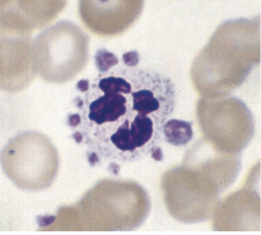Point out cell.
<instances>
[{
  "label": "cell",
  "instance_id": "7c38bea8",
  "mask_svg": "<svg viewBox=\"0 0 261 235\" xmlns=\"http://www.w3.org/2000/svg\"><path fill=\"white\" fill-rule=\"evenodd\" d=\"M123 58L124 62L126 65L132 67L137 65L139 60V55L135 51L125 53L123 55Z\"/></svg>",
  "mask_w": 261,
  "mask_h": 235
},
{
  "label": "cell",
  "instance_id": "4fadbf2b",
  "mask_svg": "<svg viewBox=\"0 0 261 235\" xmlns=\"http://www.w3.org/2000/svg\"><path fill=\"white\" fill-rule=\"evenodd\" d=\"M153 158L157 161H160L162 158V154L161 149L159 148L154 149L152 151Z\"/></svg>",
  "mask_w": 261,
  "mask_h": 235
},
{
  "label": "cell",
  "instance_id": "3957f363",
  "mask_svg": "<svg viewBox=\"0 0 261 235\" xmlns=\"http://www.w3.org/2000/svg\"><path fill=\"white\" fill-rule=\"evenodd\" d=\"M208 49L210 85L220 89H230L239 86L248 73L249 66L245 59L228 48L218 47Z\"/></svg>",
  "mask_w": 261,
  "mask_h": 235
},
{
  "label": "cell",
  "instance_id": "9a60e30c",
  "mask_svg": "<svg viewBox=\"0 0 261 235\" xmlns=\"http://www.w3.org/2000/svg\"><path fill=\"white\" fill-rule=\"evenodd\" d=\"M98 159L96 154L93 153L90 156L89 160L90 163L92 165H94L98 161Z\"/></svg>",
  "mask_w": 261,
  "mask_h": 235
},
{
  "label": "cell",
  "instance_id": "277c9868",
  "mask_svg": "<svg viewBox=\"0 0 261 235\" xmlns=\"http://www.w3.org/2000/svg\"><path fill=\"white\" fill-rule=\"evenodd\" d=\"M79 9L82 21L90 31L101 36L114 34L120 13L113 1L81 0Z\"/></svg>",
  "mask_w": 261,
  "mask_h": 235
},
{
  "label": "cell",
  "instance_id": "2e32d148",
  "mask_svg": "<svg viewBox=\"0 0 261 235\" xmlns=\"http://www.w3.org/2000/svg\"><path fill=\"white\" fill-rule=\"evenodd\" d=\"M73 136L75 140L78 142H80L82 140V135L79 133H76L74 134Z\"/></svg>",
  "mask_w": 261,
  "mask_h": 235
},
{
  "label": "cell",
  "instance_id": "8992f818",
  "mask_svg": "<svg viewBox=\"0 0 261 235\" xmlns=\"http://www.w3.org/2000/svg\"><path fill=\"white\" fill-rule=\"evenodd\" d=\"M164 131L167 141L176 146L187 143L191 140L193 134L190 123L176 119L167 122L164 126Z\"/></svg>",
  "mask_w": 261,
  "mask_h": 235
},
{
  "label": "cell",
  "instance_id": "6da1fadb",
  "mask_svg": "<svg viewBox=\"0 0 261 235\" xmlns=\"http://www.w3.org/2000/svg\"><path fill=\"white\" fill-rule=\"evenodd\" d=\"M0 157L5 173L22 189L46 188L56 173L55 149L49 139L39 132H25L17 136L5 146Z\"/></svg>",
  "mask_w": 261,
  "mask_h": 235
},
{
  "label": "cell",
  "instance_id": "8fae6325",
  "mask_svg": "<svg viewBox=\"0 0 261 235\" xmlns=\"http://www.w3.org/2000/svg\"><path fill=\"white\" fill-rule=\"evenodd\" d=\"M95 58L100 70L102 71H107L117 64L118 61L115 55L104 49L98 51Z\"/></svg>",
  "mask_w": 261,
  "mask_h": 235
},
{
  "label": "cell",
  "instance_id": "ba28073f",
  "mask_svg": "<svg viewBox=\"0 0 261 235\" xmlns=\"http://www.w3.org/2000/svg\"><path fill=\"white\" fill-rule=\"evenodd\" d=\"M133 109L140 114L145 115L157 110L159 103L153 93L147 90L133 92Z\"/></svg>",
  "mask_w": 261,
  "mask_h": 235
},
{
  "label": "cell",
  "instance_id": "9c48e42d",
  "mask_svg": "<svg viewBox=\"0 0 261 235\" xmlns=\"http://www.w3.org/2000/svg\"><path fill=\"white\" fill-rule=\"evenodd\" d=\"M129 122L126 120L111 137L113 143L119 149L123 151H132L136 148L129 128Z\"/></svg>",
  "mask_w": 261,
  "mask_h": 235
},
{
  "label": "cell",
  "instance_id": "5b68a950",
  "mask_svg": "<svg viewBox=\"0 0 261 235\" xmlns=\"http://www.w3.org/2000/svg\"><path fill=\"white\" fill-rule=\"evenodd\" d=\"M126 102L121 95L105 94L91 103L89 117L98 124L115 121L125 113Z\"/></svg>",
  "mask_w": 261,
  "mask_h": 235
},
{
  "label": "cell",
  "instance_id": "52a82bcc",
  "mask_svg": "<svg viewBox=\"0 0 261 235\" xmlns=\"http://www.w3.org/2000/svg\"><path fill=\"white\" fill-rule=\"evenodd\" d=\"M130 130L136 148L141 147L152 136L153 131L152 121L149 118L139 114L132 123Z\"/></svg>",
  "mask_w": 261,
  "mask_h": 235
},
{
  "label": "cell",
  "instance_id": "7a4b0ae2",
  "mask_svg": "<svg viewBox=\"0 0 261 235\" xmlns=\"http://www.w3.org/2000/svg\"><path fill=\"white\" fill-rule=\"evenodd\" d=\"M206 103L205 129L213 145L226 150L245 147L255 129L252 114L245 104L228 93L210 95Z\"/></svg>",
  "mask_w": 261,
  "mask_h": 235
},
{
  "label": "cell",
  "instance_id": "30bf717a",
  "mask_svg": "<svg viewBox=\"0 0 261 235\" xmlns=\"http://www.w3.org/2000/svg\"><path fill=\"white\" fill-rule=\"evenodd\" d=\"M99 85L105 94L118 92L128 94L131 90L130 84L120 77H110L103 79L99 82Z\"/></svg>",
  "mask_w": 261,
  "mask_h": 235
},
{
  "label": "cell",
  "instance_id": "5bb4252c",
  "mask_svg": "<svg viewBox=\"0 0 261 235\" xmlns=\"http://www.w3.org/2000/svg\"><path fill=\"white\" fill-rule=\"evenodd\" d=\"M70 124L73 126L77 125L80 122V118L79 115L74 114L71 115L69 118Z\"/></svg>",
  "mask_w": 261,
  "mask_h": 235
}]
</instances>
